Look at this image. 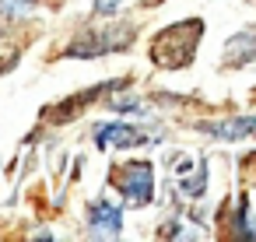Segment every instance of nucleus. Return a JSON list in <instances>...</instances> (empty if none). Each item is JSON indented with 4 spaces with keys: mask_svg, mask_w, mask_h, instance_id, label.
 Segmentation results:
<instances>
[{
    "mask_svg": "<svg viewBox=\"0 0 256 242\" xmlns=\"http://www.w3.org/2000/svg\"><path fill=\"white\" fill-rule=\"evenodd\" d=\"M200 32H204V22H200V18L168 25L165 32L154 36V42H151V60H154L158 67H186V64L193 60V53H196Z\"/></svg>",
    "mask_w": 256,
    "mask_h": 242,
    "instance_id": "1",
    "label": "nucleus"
},
{
    "mask_svg": "<svg viewBox=\"0 0 256 242\" xmlns=\"http://www.w3.org/2000/svg\"><path fill=\"white\" fill-rule=\"evenodd\" d=\"M112 186L123 193L126 204L144 207V204H151V193H154V168L148 162L120 165V168H112Z\"/></svg>",
    "mask_w": 256,
    "mask_h": 242,
    "instance_id": "2",
    "label": "nucleus"
},
{
    "mask_svg": "<svg viewBox=\"0 0 256 242\" xmlns=\"http://www.w3.org/2000/svg\"><path fill=\"white\" fill-rule=\"evenodd\" d=\"M134 32L130 28H106V32H81V39H74L67 46V56H102L112 50L130 46Z\"/></svg>",
    "mask_w": 256,
    "mask_h": 242,
    "instance_id": "3",
    "label": "nucleus"
},
{
    "mask_svg": "<svg viewBox=\"0 0 256 242\" xmlns=\"http://www.w3.org/2000/svg\"><path fill=\"white\" fill-rule=\"evenodd\" d=\"M144 140H148V134L137 130V126H130V123H106L95 134V144L98 148H137Z\"/></svg>",
    "mask_w": 256,
    "mask_h": 242,
    "instance_id": "4",
    "label": "nucleus"
},
{
    "mask_svg": "<svg viewBox=\"0 0 256 242\" xmlns=\"http://www.w3.org/2000/svg\"><path fill=\"white\" fill-rule=\"evenodd\" d=\"M88 218H92V232L95 235H120L123 232V210L112 200H95Z\"/></svg>",
    "mask_w": 256,
    "mask_h": 242,
    "instance_id": "5",
    "label": "nucleus"
},
{
    "mask_svg": "<svg viewBox=\"0 0 256 242\" xmlns=\"http://www.w3.org/2000/svg\"><path fill=\"white\" fill-rule=\"evenodd\" d=\"M207 134L224 137V140H238V137H252L256 134V116H238V120H224V123H204Z\"/></svg>",
    "mask_w": 256,
    "mask_h": 242,
    "instance_id": "6",
    "label": "nucleus"
},
{
    "mask_svg": "<svg viewBox=\"0 0 256 242\" xmlns=\"http://www.w3.org/2000/svg\"><path fill=\"white\" fill-rule=\"evenodd\" d=\"M249 60H256V32L252 28L228 42V64H249Z\"/></svg>",
    "mask_w": 256,
    "mask_h": 242,
    "instance_id": "7",
    "label": "nucleus"
},
{
    "mask_svg": "<svg viewBox=\"0 0 256 242\" xmlns=\"http://www.w3.org/2000/svg\"><path fill=\"white\" fill-rule=\"evenodd\" d=\"M235 235L238 238H256V224L249 218V200H238V221H235Z\"/></svg>",
    "mask_w": 256,
    "mask_h": 242,
    "instance_id": "8",
    "label": "nucleus"
},
{
    "mask_svg": "<svg viewBox=\"0 0 256 242\" xmlns=\"http://www.w3.org/2000/svg\"><path fill=\"white\" fill-rule=\"evenodd\" d=\"M0 4H4V11H8V14H22V11H28L32 0H0Z\"/></svg>",
    "mask_w": 256,
    "mask_h": 242,
    "instance_id": "9",
    "label": "nucleus"
},
{
    "mask_svg": "<svg viewBox=\"0 0 256 242\" xmlns=\"http://www.w3.org/2000/svg\"><path fill=\"white\" fill-rule=\"evenodd\" d=\"M120 4H123V0H95V11H98V14H112Z\"/></svg>",
    "mask_w": 256,
    "mask_h": 242,
    "instance_id": "10",
    "label": "nucleus"
}]
</instances>
